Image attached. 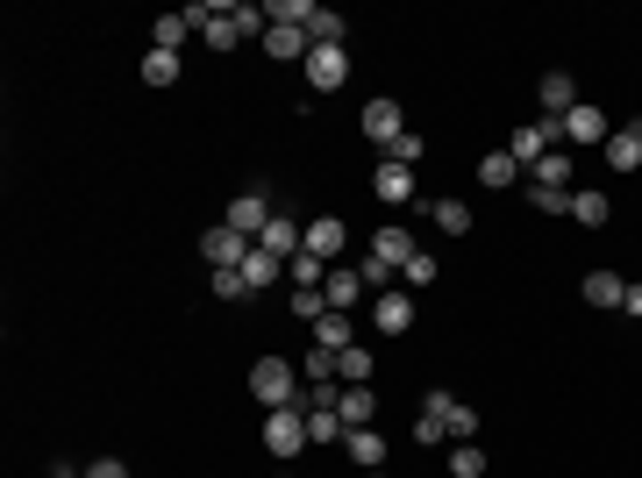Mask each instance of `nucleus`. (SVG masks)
I'll use <instances>...</instances> for the list:
<instances>
[{
  "label": "nucleus",
  "instance_id": "40",
  "mask_svg": "<svg viewBox=\"0 0 642 478\" xmlns=\"http://www.w3.org/2000/svg\"><path fill=\"white\" fill-rule=\"evenodd\" d=\"M450 436H457V443H472V436H478V414L464 408V400H457V408H450Z\"/></svg>",
  "mask_w": 642,
  "mask_h": 478
},
{
  "label": "nucleus",
  "instance_id": "28",
  "mask_svg": "<svg viewBox=\"0 0 642 478\" xmlns=\"http://www.w3.org/2000/svg\"><path fill=\"white\" fill-rule=\"evenodd\" d=\"M372 372H378V358L364 350V343H350V350L336 358V378H343V386H372Z\"/></svg>",
  "mask_w": 642,
  "mask_h": 478
},
{
  "label": "nucleus",
  "instance_id": "9",
  "mask_svg": "<svg viewBox=\"0 0 642 478\" xmlns=\"http://www.w3.org/2000/svg\"><path fill=\"white\" fill-rule=\"evenodd\" d=\"M372 328H378V336H407V328H414V293H407V286L378 293V300H372Z\"/></svg>",
  "mask_w": 642,
  "mask_h": 478
},
{
  "label": "nucleus",
  "instance_id": "17",
  "mask_svg": "<svg viewBox=\"0 0 642 478\" xmlns=\"http://www.w3.org/2000/svg\"><path fill=\"white\" fill-rule=\"evenodd\" d=\"M321 293H329V308H336V314H350L357 293H372V286H364V272H357V264H329V286H321Z\"/></svg>",
  "mask_w": 642,
  "mask_h": 478
},
{
  "label": "nucleus",
  "instance_id": "32",
  "mask_svg": "<svg viewBox=\"0 0 642 478\" xmlns=\"http://www.w3.org/2000/svg\"><path fill=\"white\" fill-rule=\"evenodd\" d=\"M307 36H314V43H350V22H343L336 8H314V15H307Z\"/></svg>",
  "mask_w": 642,
  "mask_h": 478
},
{
  "label": "nucleus",
  "instance_id": "6",
  "mask_svg": "<svg viewBox=\"0 0 642 478\" xmlns=\"http://www.w3.org/2000/svg\"><path fill=\"white\" fill-rule=\"evenodd\" d=\"M265 450H271L279 464H293V457L307 450V414H300V408H271V414H265Z\"/></svg>",
  "mask_w": 642,
  "mask_h": 478
},
{
  "label": "nucleus",
  "instance_id": "31",
  "mask_svg": "<svg viewBox=\"0 0 642 478\" xmlns=\"http://www.w3.org/2000/svg\"><path fill=\"white\" fill-rule=\"evenodd\" d=\"M343 436H350V428H343L336 408H307V443H336L343 450Z\"/></svg>",
  "mask_w": 642,
  "mask_h": 478
},
{
  "label": "nucleus",
  "instance_id": "29",
  "mask_svg": "<svg viewBox=\"0 0 642 478\" xmlns=\"http://www.w3.org/2000/svg\"><path fill=\"white\" fill-rule=\"evenodd\" d=\"M628 279L621 272H586V308H621Z\"/></svg>",
  "mask_w": 642,
  "mask_h": 478
},
{
  "label": "nucleus",
  "instance_id": "12",
  "mask_svg": "<svg viewBox=\"0 0 642 478\" xmlns=\"http://www.w3.org/2000/svg\"><path fill=\"white\" fill-rule=\"evenodd\" d=\"M257 250H271V257H286V264H293V257L307 250V229L293 222V215H271V222H265V236H257Z\"/></svg>",
  "mask_w": 642,
  "mask_h": 478
},
{
  "label": "nucleus",
  "instance_id": "43",
  "mask_svg": "<svg viewBox=\"0 0 642 478\" xmlns=\"http://www.w3.org/2000/svg\"><path fill=\"white\" fill-rule=\"evenodd\" d=\"M86 478H129V464H121V457H93V464H86Z\"/></svg>",
  "mask_w": 642,
  "mask_h": 478
},
{
  "label": "nucleus",
  "instance_id": "38",
  "mask_svg": "<svg viewBox=\"0 0 642 478\" xmlns=\"http://www.w3.org/2000/svg\"><path fill=\"white\" fill-rule=\"evenodd\" d=\"M293 314H300V322H321V314H329V293L321 286H293Z\"/></svg>",
  "mask_w": 642,
  "mask_h": 478
},
{
  "label": "nucleus",
  "instance_id": "26",
  "mask_svg": "<svg viewBox=\"0 0 642 478\" xmlns=\"http://www.w3.org/2000/svg\"><path fill=\"white\" fill-rule=\"evenodd\" d=\"M179 79H187L179 51H143V86H179Z\"/></svg>",
  "mask_w": 642,
  "mask_h": 478
},
{
  "label": "nucleus",
  "instance_id": "20",
  "mask_svg": "<svg viewBox=\"0 0 642 478\" xmlns=\"http://www.w3.org/2000/svg\"><path fill=\"white\" fill-rule=\"evenodd\" d=\"M343 457H350L357 471H378V464H386V436H378V428H350V436H343Z\"/></svg>",
  "mask_w": 642,
  "mask_h": 478
},
{
  "label": "nucleus",
  "instance_id": "45",
  "mask_svg": "<svg viewBox=\"0 0 642 478\" xmlns=\"http://www.w3.org/2000/svg\"><path fill=\"white\" fill-rule=\"evenodd\" d=\"M51 478H86V471H72V464H57V471H51Z\"/></svg>",
  "mask_w": 642,
  "mask_h": 478
},
{
  "label": "nucleus",
  "instance_id": "3",
  "mask_svg": "<svg viewBox=\"0 0 642 478\" xmlns=\"http://www.w3.org/2000/svg\"><path fill=\"white\" fill-rule=\"evenodd\" d=\"M557 137H564V151H592V143H600V151H607V137H614V121H607V107H592V101H578L572 115L557 121Z\"/></svg>",
  "mask_w": 642,
  "mask_h": 478
},
{
  "label": "nucleus",
  "instance_id": "27",
  "mask_svg": "<svg viewBox=\"0 0 642 478\" xmlns=\"http://www.w3.org/2000/svg\"><path fill=\"white\" fill-rule=\"evenodd\" d=\"M528 186H557V193H572V151L557 143V151H550L536 171H528Z\"/></svg>",
  "mask_w": 642,
  "mask_h": 478
},
{
  "label": "nucleus",
  "instance_id": "5",
  "mask_svg": "<svg viewBox=\"0 0 642 478\" xmlns=\"http://www.w3.org/2000/svg\"><path fill=\"white\" fill-rule=\"evenodd\" d=\"M557 143H564V137H557V121H550V115H536V121H522V129L508 137V157H514L522 171H536L542 157L557 151Z\"/></svg>",
  "mask_w": 642,
  "mask_h": 478
},
{
  "label": "nucleus",
  "instance_id": "37",
  "mask_svg": "<svg viewBox=\"0 0 642 478\" xmlns=\"http://www.w3.org/2000/svg\"><path fill=\"white\" fill-rule=\"evenodd\" d=\"M450 478H486V450H478V443H457L450 450Z\"/></svg>",
  "mask_w": 642,
  "mask_h": 478
},
{
  "label": "nucleus",
  "instance_id": "41",
  "mask_svg": "<svg viewBox=\"0 0 642 478\" xmlns=\"http://www.w3.org/2000/svg\"><path fill=\"white\" fill-rule=\"evenodd\" d=\"M215 300H251V286H243V272H215Z\"/></svg>",
  "mask_w": 642,
  "mask_h": 478
},
{
  "label": "nucleus",
  "instance_id": "2",
  "mask_svg": "<svg viewBox=\"0 0 642 478\" xmlns=\"http://www.w3.org/2000/svg\"><path fill=\"white\" fill-rule=\"evenodd\" d=\"M251 400H257V408H300V364H286V358H265V364H257V372H251Z\"/></svg>",
  "mask_w": 642,
  "mask_h": 478
},
{
  "label": "nucleus",
  "instance_id": "14",
  "mask_svg": "<svg viewBox=\"0 0 642 478\" xmlns=\"http://www.w3.org/2000/svg\"><path fill=\"white\" fill-rule=\"evenodd\" d=\"M600 157H607V171H621V179H628V171H642V121L614 129V137H607V151H600Z\"/></svg>",
  "mask_w": 642,
  "mask_h": 478
},
{
  "label": "nucleus",
  "instance_id": "4",
  "mask_svg": "<svg viewBox=\"0 0 642 478\" xmlns=\"http://www.w3.org/2000/svg\"><path fill=\"white\" fill-rule=\"evenodd\" d=\"M300 79H307V93H336V86L350 79V43H314L307 65H300Z\"/></svg>",
  "mask_w": 642,
  "mask_h": 478
},
{
  "label": "nucleus",
  "instance_id": "8",
  "mask_svg": "<svg viewBox=\"0 0 642 478\" xmlns=\"http://www.w3.org/2000/svg\"><path fill=\"white\" fill-rule=\"evenodd\" d=\"M201 257L215 264V272H243V257H251V236H236V229L221 222V229H207V236H201Z\"/></svg>",
  "mask_w": 642,
  "mask_h": 478
},
{
  "label": "nucleus",
  "instance_id": "39",
  "mask_svg": "<svg viewBox=\"0 0 642 478\" xmlns=\"http://www.w3.org/2000/svg\"><path fill=\"white\" fill-rule=\"evenodd\" d=\"M528 207H536V215H572V193H557V186H528Z\"/></svg>",
  "mask_w": 642,
  "mask_h": 478
},
{
  "label": "nucleus",
  "instance_id": "35",
  "mask_svg": "<svg viewBox=\"0 0 642 478\" xmlns=\"http://www.w3.org/2000/svg\"><path fill=\"white\" fill-rule=\"evenodd\" d=\"M286 279H293V286H329V264H321L314 250H300V257L286 264Z\"/></svg>",
  "mask_w": 642,
  "mask_h": 478
},
{
  "label": "nucleus",
  "instance_id": "46",
  "mask_svg": "<svg viewBox=\"0 0 642 478\" xmlns=\"http://www.w3.org/2000/svg\"><path fill=\"white\" fill-rule=\"evenodd\" d=\"M372 478H378V471H372Z\"/></svg>",
  "mask_w": 642,
  "mask_h": 478
},
{
  "label": "nucleus",
  "instance_id": "1",
  "mask_svg": "<svg viewBox=\"0 0 642 478\" xmlns=\"http://www.w3.org/2000/svg\"><path fill=\"white\" fill-rule=\"evenodd\" d=\"M251 36L265 43V8H243V0L207 8V22H201V43H207V51H243Z\"/></svg>",
  "mask_w": 642,
  "mask_h": 478
},
{
  "label": "nucleus",
  "instance_id": "19",
  "mask_svg": "<svg viewBox=\"0 0 642 478\" xmlns=\"http://www.w3.org/2000/svg\"><path fill=\"white\" fill-rule=\"evenodd\" d=\"M336 414H343V428H372L378 422V393H372V386H343Z\"/></svg>",
  "mask_w": 642,
  "mask_h": 478
},
{
  "label": "nucleus",
  "instance_id": "10",
  "mask_svg": "<svg viewBox=\"0 0 642 478\" xmlns=\"http://www.w3.org/2000/svg\"><path fill=\"white\" fill-rule=\"evenodd\" d=\"M307 250H314L321 264H336V257L350 250V229H343V215H314V222H307Z\"/></svg>",
  "mask_w": 642,
  "mask_h": 478
},
{
  "label": "nucleus",
  "instance_id": "18",
  "mask_svg": "<svg viewBox=\"0 0 642 478\" xmlns=\"http://www.w3.org/2000/svg\"><path fill=\"white\" fill-rule=\"evenodd\" d=\"M414 250H422V243L407 236L400 222H386V229L372 236V257H378V264H393V272H407V257H414Z\"/></svg>",
  "mask_w": 642,
  "mask_h": 478
},
{
  "label": "nucleus",
  "instance_id": "13",
  "mask_svg": "<svg viewBox=\"0 0 642 478\" xmlns=\"http://www.w3.org/2000/svg\"><path fill=\"white\" fill-rule=\"evenodd\" d=\"M307 51H314V36H307V29H279V22H265V57H279V65H307Z\"/></svg>",
  "mask_w": 642,
  "mask_h": 478
},
{
  "label": "nucleus",
  "instance_id": "24",
  "mask_svg": "<svg viewBox=\"0 0 642 478\" xmlns=\"http://www.w3.org/2000/svg\"><path fill=\"white\" fill-rule=\"evenodd\" d=\"M607 215H614V201H607L600 186H586V193L572 186V222H586V229H607Z\"/></svg>",
  "mask_w": 642,
  "mask_h": 478
},
{
  "label": "nucleus",
  "instance_id": "34",
  "mask_svg": "<svg viewBox=\"0 0 642 478\" xmlns=\"http://www.w3.org/2000/svg\"><path fill=\"white\" fill-rule=\"evenodd\" d=\"M300 378H307V386H336V350H321V343H314V350L300 358Z\"/></svg>",
  "mask_w": 642,
  "mask_h": 478
},
{
  "label": "nucleus",
  "instance_id": "25",
  "mask_svg": "<svg viewBox=\"0 0 642 478\" xmlns=\"http://www.w3.org/2000/svg\"><path fill=\"white\" fill-rule=\"evenodd\" d=\"M314 343H321V350H336V358H343V350H350V343H357V322H350V314H336V308H329V314H321V322H314Z\"/></svg>",
  "mask_w": 642,
  "mask_h": 478
},
{
  "label": "nucleus",
  "instance_id": "15",
  "mask_svg": "<svg viewBox=\"0 0 642 478\" xmlns=\"http://www.w3.org/2000/svg\"><path fill=\"white\" fill-rule=\"evenodd\" d=\"M201 22H207V8H187V15H157V22H151V51H179V43H187Z\"/></svg>",
  "mask_w": 642,
  "mask_h": 478
},
{
  "label": "nucleus",
  "instance_id": "21",
  "mask_svg": "<svg viewBox=\"0 0 642 478\" xmlns=\"http://www.w3.org/2000/svg\"><path fill=\"white\" fill-rule=\"evenodd\" d=\"M372 193L386 207H407V201H414V171H407V165H378L372 171Z\"/></svg>",
  "mask_w": 642,
  "mask_h": 478
},
{
  "label": "nucleus",
  "instance_id": "22",
  "mask_svg": "<svg viewBox=\"0 0 642 478\" xmlns=\"http://www.w3.org/2000/svg\"><path fill=\"white\" fill-rule=\"evenodd\" d=\"M478 186H486V193H508V186H522V165H514L508 151H486V157H478Z\"/></svg>",
  "mask_w": 642,
  "mask_h": 478
},
{
  "label": "nucleus",
  "instance_id": "30",
  "mask_svg": "<svg viewBox=\"0 0 642 478\" xmlns=\"http://www.w3.org/2000/svg\"><path fill=\"white\" fill-rule=\"evenodd\" d=\"M428 222H436L442 236H472V207L464 201H428Z\"/></svg>",
  "mask_w": 642,
  "mask_h": 478
},
{
  "label": "nucleus",
  "instance_id": "33",
  "mask_svg": "<svg viewBox=\"0 0 642 478\" xmlns=\"http://www.w3.org/2000/svg\"><path fill=\"white\" fill-rule=\"evenodd\" d=\"M436 279H442L436 250H414V257H407V272H400V286H407V293H422V286H436Z\"/></svg>",
  "mask_w": 642,
  "mask_h": 478
},
{
  "label": "nucleus",
  "instance_id": "7",
  "mask_svg": "<svg viewBox=\"0 0 642 478\" xmlns=\"http://www.w3.org/2000/svg\"><path fill=\"white\" fill-rule=\"evenodd\" d=\"M271 215H279V207H271V193L265 186H251V193H236V201H229V229H236V236H265V222Z\"/></svg>",
  "mask_w": 642,
  "mask_h": 478
},
{
  "label": "nucleus",
  "instance_id": "11",
  "mask_svg": "<svg viewBox=\"0 0 642 478\" xmlns=\"http://www.w3.org/2000/svg\"><path fill=\"white\" fill-rule=\"evenodd\" d=\"M357 129H364V137H372L378 151H386V143H393V137L407 129V115H400V101H364V115H357Z\"/></svg>",
  "mask_w": 642,
  "mask_h": 478
},
{
  "label": "nucleus",
  "instance_id": "16",
  "mask_svg": "<svg viewBox=\"0 0 642 478\" xmlns=\"http://www.w3.org/2000/svg\"><path fill=\"white\" fill-rule=\"evenodd\" d=\"M536 93H542V115H550V121H564V115L578 107V86H572V72H542V79H536Z\"/></svg>",
  "mask_w": 642,
  "mask_h": 478
},
{
  "label": "nucleus",
  "instance_id": "44",
  "mask_svg": "<svg viewBox=\"0 0 642 478\" xmlns=\"http://www.w3.org/2000/svg\"><path fill=\"white\" fill-rule=\"evenodd\" d=\"M621 314H635V322H642V279H635V286L621 293Z\"/></svg>",
  "mask_w": 642,
  "mask_h": 478
},
{
  "label": "nucleus",
  "instance_id": "23",
  "mask_svg": "<svg viewBox=\"0 0 642 478\" xmlns=\"http://www.w3.org/2000/svg\"><path fill=\"white\" fill-rule=\"evenodd\" d=\"M279 279H286V257H271V250H257V243H251V257H243V286L265 293V286H279Z\"/></svg>",
  "mask_w": 642,
  "mask_h": 478
},
{
  "label": "nucleus",
  "instance_id": "42",
  "mask_svg": "<svg viewBox=\"0 0 642 478\" xmlns=\"http://www.w3.org/2000/svg\"><path fill=\"white\" fill-rule=\"evenodd\" d=\"M450 408H457L450 393H422V414H428V422H442V428H450Z\"/></svg>",
  "mask_w": 642,
  "mask_h": 478
},
{
  "label": "nucleus",
  "instance_id": "36",
  "mask_svg": "<svg viewBox=\"0 0 642 478\" xmlns=\"http://www.w3.org/2000/svg\"><path fill=\"white\" fill-rule=\"evenodd\" d=\"M422 151H428V143L414 137V129H400V137L386 143V165H407V171H414V165H422Z\"/></svg>",
  "mask_w": 642,
  "mask_h": 478
}]
</instances>
